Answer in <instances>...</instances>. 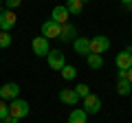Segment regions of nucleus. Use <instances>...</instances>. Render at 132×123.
Wrapping results in <instances>:
<instances>
[{
    "instance_id": "obj_13",
    "label": "nucleus",
    "mask_w": 132,
    "mask_h": 123,
    "mask_svg": "<svg viewBox=\"0 0 132 123\" xmlns=\"http://www.w3.org/2000/svg\"><path fill=\"white\" fill-rule=\"evenodd\" d=\"M68 9H66L64 5H57V7H53V13H51V20H55L57 24H66L68 22Z\"/></svg>"
},
{
    "instance_id": "obj_6",
    "label": "nucleus",
    "mask_w": 132,
    "mask_h": 123,
    "mask_svg": "<svg viewBox=\"0 0 132 123\" xmlns=\"http://www.w3.org/2000/svg\"><path fill=\"white\" fill-rule=\"evenodd\" d=\"M114 64H117V71H130L132 68V53H130V48H123L121 53H117Z\"/></svg>"
},
{
    "instance_id": "obj_7",
    "label": "nucleus",
    "mask_w": 132,
    "mask_h": 123,
    "mask_svg": "<svg viewBox=\"0 0 132 123\" xmlns=\"http://www.w3.org/2000/svg\"><path fill=\"white\" fill-rule=\"evenodd\" d=\"M60 31H62V24H57L55 20H46L42 24V35L46 40H57L60 38Z\"/></svg>"
},
{
    "instance_id": "obj_23",
    "label": "nucleus",
    "mask_w": 132,
    "mask_h": 123,
    "mask_svg": "<svg viewBox=\"0 0 132 123\" xmlns=\"http://www.w3.org/2000/svg\"><path fill=\"white\" fill-rule=\"evenodd\" d=\"M2 123H18V119H15V117H11V114H7V117L2 119Z\"/></svg>"
},
{
    "instance_id": "obj_26",
    "label": "nucleus",
    "mask_w": 132,
    "mask_h": 123,
    "mask_svg": "<svg viewBox=\"0 0 132 123\" xmlns=\"http://www.w3.org/2000/svg\"><path fill=\"white\" fill-rule=\"evenodd\" d=\"M128 9H130V11H132V2H130V5H128Z\"/></svg>"
},
{
    "instance_id": "obj_8",
    "label": "nucleus",
    "mask_w": 132,
    "mask_h": 123,
    "mask_svg": "<svg viewBox=\"0 0 132 123\" xmlns=\"http://www.w3.org/2000/svg\"><path fill=\"white\" fill-rule=\"evenodd\" d=\"M99 110H101V97L93 95V92L88 97H84V112L86 114H97Z\"/></svg>"
},
{
    "instance_id": "obj_10",
    "label": "nucleus",
    "mask_w": 132,
    "mask_h": 123,
    "mask_svg": "<svg viewBox=\"0 0 132 123\" xmlns=\"http://www.w3.org/2000/svg\"><path fill=\"white\" fill-rule=\"evenodd\" d=\"M60 42H75L77 40V29H75V24H71V22H66V24H62V31H60Z\"/></svg>"
},
{
    "instance_id": "obj_12",
    "label": "nucleus",
    "mask_w": 132,
    "mask_h": 123,
    "mask_svg": "<svg viewBox=\"0 0 132 123\" xmlns=\"http://www.w3.org/2000/svg\"><path fill=\"white\" fill-rule=\"evenodd\" d=\"M60 101L62 103H66V106H77L79 103V97H77V92H75V88H64V90H60Z\"/></svg>"
},
{
    "instance_id": "obj_5",
    "label": "nucleus",
    "mask_w": 132,
    "mask_h": 123,
    "mask_svg": "<svg viewBox=\"0 0 132 123\" xmlns=\"http://www.w3.org/2000/svg\"><path fill=\"white\" fill-rule=\"evenodd\" d=\"M18 95H20V86L15 84V81H9V84L0 86V99L13 101V99H18Z\"/></svg>"
},
{
    "instance_id": "obj_11",
    "label": "nucleus",
    "mask_w": 132,
    "mask_h": 123,
    "mask_svg": "<svg viewBox=\"0 0 132 123\" xmlns=\"http://www.w3.org/2000/svg\"><path fill=\"white\" fill-rule=\"evenodd\" d=\"M73 48H75L77 55L88 57V55H90V38H84V35H79V38L73 42Z\"/></svg>"
},
{
    "instance_id": "obj_9",
    "label": "nucleus",
    "mask_w": 132,
    "mask_h": 123,
    "mask_svg": "<svg viewBox=\"0 0 132 123\" xmlns=\"http://www.w3.org/2000/svg\"><path fill=\"white\" fill-rule=\"evenodd\" d=\"M15 22H18V18H15L13 11H9V9L0 11V31H11L15 27Z\"/></svg>"
},
{
    "instance_id": "obj_3",
    "label": "nucleus",
    "mask_w": 132,
    "mask_h": 123,
    "mask_svg": "<svg viewBox=\"0 0 132 123\" xmlns=\"http://www.w3.org/2000/svg\"><path fill=\"white\" fill-rule=\"evenodd\" d=\"M46 57H48V66H51L53 71H62V68L66 66V57H64V53L57 51V48H51Z\"/></svg>"
},
{
    "instance_id": "obj_24",
    "label": "nucleus",
    "mask_w": 132,
    "mask_h": 123,
    "mask_svg": "<svg viewBox=\"0 0 132 123\" xmlns=\"http://www.w3.org/2000/svg\"><path fill=\"white\" fill-rule=\"evenodd\" d=\"M128 81H130V84H132V68H130V71H128Z\"/></svg>"
},
{
    "instance_id": "obj_25",
    "label": "nucleus",
    "mask_w": 132,
    "mask_h": 123,
    "mask_svg": "<svg viewBox=\"0 0 132 123\" xmlns=\"http://www.w3.org/2000/svg\"><path fill=\"white\" fill-rule=\"evenodd\" d=\"M119 2H123V5L128 7V5H130V2H132V0H119Z\"/></svg>"
},
{
    "instance_id": "obj_29",
    "label": "nucleus",
    "mask_w": 132,
    "mask_h": 123,
    "mask_svg": "<svg viewBox=\"0 0 132 123\" xmlns=\"http://www.w3.org/2000/svg\"><path fill=\"white\" fill-rule=\"evenodd\" d=\"M130 53H132V46H130Z\"/></svg>"
},
{
    "instance_id": "obj_14",
    "label": "nucleus",
    "mask_w": 132,
    "mask_h": 123,
    "mask_svg": "<svg viewBox=\"0 0 132 123\" xmlns=\"http://www.w3.org/2000/svg\"><path fill=\"white\" fill-rule=\"evenodd\" d=\"M68 123H88V114L84 112V108H75L68 114Z\"/></svg>"
},
{
    "instance_id": "obj_21",
    "label": "nucleus",
    "mask_w": 132,
    "mask_h": 123,
    "mask_svg": "<svg viewBox=\"0 0 132 123\" xmlns=\"http://www.w3.org/2000/svg\"><path fill=\"white\" fill-rule=\"evenodd\" d=\"M9 114V101H5V99H0V121Z\"/></svg>"
},
{
    "instance_id": "obj_20",
    "label": "nucleus",
    "mask_w": 132,
    "mask_h": 123,
    "mask_svg": "<svg viewBox=\"0 0 132 123\" xmlns=\"http://www.w3.org/2000/svg\"><path fill=\"white\" fill-rule=\"evenodd\" d=\"M75 92H77V97H79V99H84V97L90 95V88H88L86 84H77V86H75Z\"/></svg>"
},
{
    "instance_id": "obj_1",
    "label": "nucleus",
    "mask_w": 132,
    "mask_h": 123,
    "mask_svg": "<svg viewBox=\"0 0 132 123\" xmlns=\"http://www.w3.org/2000/svg\"><path fill=\"white\" fill-rule=\"evenodd\" d=\"M29 112H31V106H29V101H24V99H13V101H9V114L11 117H15L20 121V119H24V117H29Z\"/></svg>"
},
{
    "instance_id": "obj_28",
    "label": "nucleus",
    "mask_w": 132,
    "mask_h": 123,
    "mask_svg": "<svg viewBox=\"0 0 132 123\" xmlns=\"http://www.w3.org/2000/svg\"><path fill=\"white\" fill-rule=\"evenodd\" d=\"M2 2H5V0H0V5H2Z\"/></svg>"
},
{
    "instance_id": "obj_27",
    "label": "nucleus",
    "mask_w": 132,
    "mask_h": 123,
    "mask_svg": "<svg viewBox=\"0 0 132 123\" xmlns=\"http://www.w3.org/2000/svg\"><path fill=\"white\" fill-rule=\"evenodd\" d=\"M81 2H84V5H86V2H88V0H81Z\"/></svg>"
},
{
    "instance_id": "obj_4",
    "label": "nucleus",
    "mask_w": 132,
    "mask_h": 123,
    "mask_svg": "<svg viewBox=\"0 0 132 123\" xmlns=\"http://www.w3.org/2000/svg\"><path fill=\"white\" fill-rule=\"evenodd\" d=\"M48 42H51V40H46L44 35H38V38H33V42H31L33 53H35L38 57H46V55H48V51H51Z\"/></svg>"
},
{
    "instance_id": "obj_16",
    "label": "nucleus",
    "mask_w": 132,
    "mask_h": 123,
    "mask_svg": "<svg viewBox=\"0 0 132 123\" xmlns=\"http://www.w3.org/2000/svg\"><path fill=\"white\" fill-rule=\"evenodd\" d=\"M64 7L68 9L71 15H81V11H84V2H81V0H66Z\"/></svg>"
},
{
    "instance_id": "obj_2",
    "label": "nucleus",
    "mask_w": 132,
    "mask_h": 123,
    "mask_svg": "<svg viewBox=\"0 0 132 123\" xmlns=\"http://www.w3.org/2000/svg\"><path fill=\"white\" fill-rule=\"evenodd\" d=\"M108 48H110V38L108 35H95V38H90V53L104 55Z\"/></svg>"
},
{
    "instance_id": "obj_19",
    "label": "nucleus",
    "mask_w": 132,
    "mask_h": 123,
    "mask_svg": "<svg viewBox=\"0 0 132 123\" xmlns=\"http://www.w3.org/2000/svg\"><path fill=\"white\" fill-rule=\"evenodd\" d=\"M13 38L9 35V31H0V48H9Z\"/></svg>"
},
{
    "instance_id": "obj_22",
    "label": "nucleus",
    "mask_w": 132,
    "mask_h": 123,
    "mask_svg": "<svg viewBox=\"0 0 132 123\" xmlns=\"http://www.w3.org/2000/svg\"><path fill=\"white\" fill-rule=\"evenodd\" d=\"M5 5H7L9 11H13V9H18V7L22 5V0H5Z\"/></svg>"
},
{
    "instance_id": "obj_17",
    "label": "nucleus",
    "mask_w": 132,
    "mask_h": 123,
    "mask_svg": "<svg viewBox=\"0 0 132 123\" xmlns=\"http://www.w3.org/2000/svg\"><path fill=\"white\" fill-rule=\"evenodd\" d=\"M117 92H119L121 97H128V95L132 92V84H130L128 79H119V81H117Z\"/></svg>"
},
{
    "instance_id": "obj_15",
    "label": "nucleus",
    "mask_w": 132,
    "mask_h": 123,
    "mask_svg": "<svg viewBox=\"0 0 132 123\" xmlns=\"http://www.w3.org/2000/svg\"><path fill=\"white\" fill-rule=\"evenodd\" d=\"M86 61H88V66L93 68V71H101V68H104V55L90 53V55L86 57Z\"/></svg>"
},
{
    "instance_id": "obj_18",
    "label": "nucleus",
    "mask_w": 132,
    "mask_h": 123,
    "mask_svg": "<svg viewBox=\"0 0 132 123\" xmlns=\"http://www.w3.org/2000/svg\"><path fill=\"white\" fill-rule=\"evenodd\" d=\"M60 75H62V79L71 81V79H75V77H77V71H75V66H71V64H66V66H64V68L60 71Z\"/></svg>"
}]
</instances>
